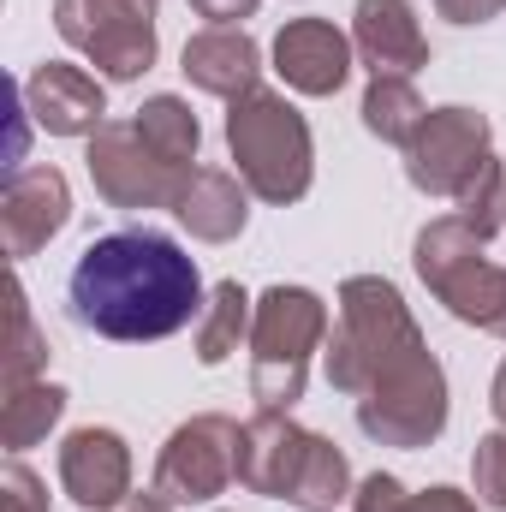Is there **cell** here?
Wrapping results in <instances>:
<instances>
[{"label":"cell","mask_w":506,"mask_h":512,"mask_svg":"<svg viewBox=\"0 0 506 512\" xmlns=\"http://www.w3.org/2000/svg\"><path fill=\"white\" fill-rule=\"evenodd\" d=\"M328 382L358 399V429L376 447H429L447 429V376L429 358L405 298L381 274L340 286Z\"/></svg>","instance_id":"obj_1"},{"label":"cell","mask_w":506,"mask_h":512,"mask_svg":"<svg viewBox=\"0 0 506 512\" xmlns=\"http://www.w3.org/2000/svg\"><path fill=\"white\" fill-rule=\"evenodd\" d=\"M66 298L90 334L120 340V346L167 340V334L191 328L209 304L197 262L155 227H126V233L90 239L66 280Z\"/></svg>","instance_id":"obj_2"},{"label":"cell","mask_w":506,"mask_h":512,"mask_svg":"<svg viewBox=\"0 0 506 512\" xmlns=\"http://www.w3.org/2000/svg\"><path fill=\"white\" fill-rule=\"evenodd\" d=\"M227 149L239 161V179L262 203H298L316 179V143L304 114L280 90H251L227 108Z\"/></svg>","instance_id":"obj_3"},{"label":"cell","mask_w":506,"mask_h":512,"mask_svg":"<svg viewBox=\"0 0 506 512\" xmlns=\"http://www.w3.org/2000/svg\"><path fill=\"white\" fill-rule=\"evenodd\" d=\"M328 340V304L310 286H268L251 316V393L292 411L310 382V352Z\"/></svg>","instance_id":"obj_4"},{"label":"cell","mask_w":506,"mask_h":512,"mask_svg":"<svg viewBox=\"0 0 506 512\" xmlns=\"http://www.w3.org/2000/svg\"><path fill=\"white\" fill-rule=\"evenodd\" d=\"M411 262H417V280L471 328L506 340V268H495L483 256V239L459 221V215H441L417 233L411 245Z\"/></svg>","instance_id":"obj_5"},{"label":"cell","mask_w":506,"mask_h":512,"mask_svg":"<svg viewBox=\"0 0 506 512\" xmlns=\"http://www.w3.org/2000/svg\"><path fill=\"white\" fill-rule=\"evenodd\" d=\"M54 30L114 84L155 66V0H54Z\"/></svg>","instance_id":"obj_6"},{"label":"cell","mask_w":506,"mask_h":512,"mask_svg":"<svg viewBox=\"0 0 506 512\" xmlns=\"http://www.w3.org/2000/svg\"><path fill=\"white\" fill-rule=\"evenodd\" d=\"M239 447H245V423H233L221 411H203V417H191V423H179L167 435L149 489L167 507H203V501H215V495L233 489Z\"/></svg>","instance_id":"obj_7"},{"label":"cell","mask_w":506,"mask_h":512,"mask_svg":"<svg viewBox=\"0 0 506 512\" xmlns=\"http://www.w3.org/2000/svg\"><path fill=\"white\" fill-rule=\"evenodd\" d=\"M84 167H90V185H96V197H102L108 209H173L179 191H185V179H191V173L167 167V161L137 137L131 120H108V126L96 131Z\"/></svg>","instance_id":"obj_8"},{"label":"cell","mask_w":506,"mask_h":512,"mask_svg":"<svg viewBox=\"0 0 506 512\" xmlns=\"http://www.w3.org/2000/svg\"><path fill=\"white\" fill-rule=\"evenodd\" d=\"M495 126L477 108H429V120L405 143V173L423 197H459L465 179L495 155Z\"/></svg>","instance_id":"obj_9"},{"label":"cell","mask_w":506,"mask_h":512,"mask_svg":"<svg viewBox=\"0 0 506 512\" xmlns=\"http://www.w3.org/2000/svg\"><path fill=\"white\" fill-rule=\"evenodd\" d=\"M72 221V185L60 167H12L6 191H0V239L6 256L24 262L36 256L60 227Z\"/></svg>","instance_id":"obj_10"},{"label":"cell","mask_w":506,"mask_h":512,"mask_svg":"<svg viewBox=\"0 0 506 512\" xmlns=\"http://www.w3.org/2000/svg\"><path fill=\"white\" fill-rule=\"evenodd\" d=\"M18 90H24V114L48 131V137H96V131L108 126L102 120L108 114V96H102V84L84 66L42 60Z\"/></svg>","instance_id":"obj_11"},{"label":"cell","mask_w":506,"mask_h":512,"mask_svg":"<svg viewBox=\"0 0 506 512\" xmlns=\"http://www.w3.org/2000/svg\"><path fill=\"white\" fill-rule=\"evenodd\" d=\"M60 489L90 512H114L131 501V447L114 429H72L60 441Z\"/></svg>","instance_id":"obj_12"},{"label":"cell","mask_w":506,"mask_h":512,"mask_svg":"<svg viewBox=\"0 0 506 512\" xmlns=\"http://www.w3.org/2000/svg\"><path fill=\"white\" fill-rule=\"evenodd\" d=\"M352 54H358L352 36L334 30L328 18H292L274 36V72L298 96H334L352 78Z\"/></svg>","instance_id":"obj_13"},{"label":"cell","mask_w":506,"mask_h":512,"mask_svg":"<svg viewBox=\"0 0 506 512\" xmlns=\"http://www.w3.org/2000/svg\"><path fill=\"white\" fill-rule=\"evenodd\" d=\"M304 453H310V429H298L292 411L262 405L251 423H245L239 483H245L251 495H268V501H292V483H298V471H304Z\"/></svg>","instance_id":"obj_14"},{"label":"cell","mask_w":506,"mask_h":512,"mask_svg":"<svg viewBox=\"0 0 506 512\" xmlns=\"http://www.w3.org/2000/svg\"><path fill=\"white\" fill-rule=\"evenodd\" d=\"M352 48L370 66V78H411L429 66V36H423L411 0H358Z\"/></svg>","instance_id":"obj_15"},{"label":"cell","mask_w":506,"mask_h":512,"mask_svg":"<svg viewBox=\"0 0 506 512\" xmlns=\"http://www.w3.org/2000/svg\"><path fill=\"white\" fill-rule=\"evenodd\" d=\"M179 66H185L191 90L221 96V102H239V96L262 90V48H256L239 24H209V30H197V36L185 42Z\"/></svg>","instance_id":"obj_16"},{"label":"cell","mask_w":506,"mask_h":512,"mask_svg":"<svg viewBox=\"0 0 506 512\" xmlns=\"http://www.w3.org/2000/svg\"><path fill=\"white\" fill-rule=\"evenodd\" d=\"M245 197H251V185L233 179L227 167H191V179H185L173 215H179V227H185L191 239H203V245H227V239H239L245 221H251Z\"/></svg>","instance_id":"obj_17"},{"label":"cell","mask_w":506,"mask_h":512,"mask_svg":"<svg viewBox=\"0 0 506 512\" xmlns=\"http://www.w3.org/2000/svg\"><path fill=\"white\" fill-rule=\"evenodd\" d=\"M251 292L239 286V280H221L215 292H209V304H203V316H197V358L215 370V364H227L245 340H251Z\"/></svg>","instance_id":"obj_18"},{"label":"cell","mask_w":506,"mask_h":512,"mask_svg":"<svg viewBox=\"0 0 506 512\" xmlns=\"http://www.w3.org/2000/svg\"><path fill=\"white\" fill-rule=\"evenodd\" d=\"M131 126L137 137L167 161V167H179V173H191V161H197V143H203V126H197V114H191V102H179V96H149L137 114H131Z\"/></svg>","instance_id":"obj_19"},{"label":"cell","mask_w":506,"mask_h":512,"mask_svg":"<svg viewBox=\"0 0 506 512\" xmlns=\"http://www.w3.org/2000/svg\"><path fill=\"white\" fill-rule=\"evenodd\" d=\"M60 417H66V387H54V382L6 387V405H0V441H6V453H24V447L48 441V429Z\"/></svg>","instance_id":"obj_20"},{"label":"cell","mask_w":506,"mask_h":512,"mask_svg":"<svg viewBox=\"0 0 506 512\" xmlns=\"http://www.w3.org/2000/svg\"><path fill=\"white\" fill-rule=\"evenodd\" d=\"M340 501H352V465H346V453H340L328 435H310L304 471H298V483H292V507L334 512Z\"/></svg>","instance_id":"obj_21"},{"label":"cell","mask_w":506,"mask_h":512,"mask_svg":"<svg viewBox=\"0 0 506 512\" xmlns=\"http://www.w3.org/2000/svg\"><path fill=\"white\" fill-rule=\"evenodd\" d=\"M423 120H429V108L411 90V78H370V90H364V126H370V137L405 149Z\"/></svg>","instance_id":"obj_22"},{"label":"cell","mask_w":506,"mask_h":512,"mask_svg":"<svg viewBox=\"0 0 506 512\" xmlns=\"http://www.w3.org/2000/svg\"><path fill=\"white\" fill-rule=\"evenodd\" d=\"M453 203H459V221H465V227L489 245V239L506 227V161H495V155H489V161L465 179V191H459Z\"/></svg>","instance_id":"obj_23"},{"label":"cell","mask_w":506,"mask_h":512,"mask_svg":"<svg viewBox=\"0 0 506 512\" xmlns=\"http://www.w3.org/2000/svg\"><path fill=\"white\" fill-rule=\"evenodd\" d=\"M12 340H6V387H30L42 382V370H48V340L36 334V316H30V298H24V286L12 280Z\"/></svg>","instance_id":"obj_24"},{"label":"cell","mask_w":506,"mask_h":512,"mask_svg":"<svg viewBox=\"0 0 506 512\" xmlns=\"http://www.w3.org/2000/svg\"><path fill=\"white\" fill-rule=\"evenodd\" d=\"M471 477H477V501H483V507H506V429H495V435L477 441Z\"/></svg>","instance_id":"obj_25"},{"label":"cell","mask_w":506,"mask_h":512,"mask_svg":"<svg viewBox=\"0 0 506 512\" xmlns=\"http://www.w3.org/2000/svg\"><path fill=\"white\" fill-rule=\"evenodd\" d=\"M0 512H48V495H42V477L30 465H6L0 471Z\"/></svg>","instance_id":"obj_26"},{"label":"cell","mask_w":506,"mask_h":512,"mask_svg":"<svg viewBox=\"0 0 506 512\" xmlns=\"http://www.w3.org/2000/svg\"><path fill=\"white\" fill-rule=\"evenodd\" d=\"M405 501V489H399V477H387V471H370L358 489H352V512H399Z\"/></svg>","instance_id":"obj_27"},{"label":"cell","mask_w":506,"mask_h":512,"mask_svg":"<svg viewBox=\"0 0 506 512\" xmlns=\"http://www.w3.org/2000/svg\"><path fill=\"white\" fill-rule=\"evenodd\" d=\"M399 512H477V501L459 489H423V495H405Z\"/></svg>","instance_id":"obj_28"},{"label":"cell","mask_w":506,"mask_h":512,"mask_svg":"<svg viewBox=\"0 0 506 512\" xmlns=\"http://www.w3.org/2000/svg\"><path fill=\"white\" fill-rule=\"evenodd\" d=\"M435 12L447 24H489V18L506 12V0H435Z\"/></svg>","instance_id":"obj_29"},{"label":"cell","mask_w":506,"mask_h":512,"mask_svg":"<svg viewBox=\"0 0 506 512\" xmlns=\"http://www.w3.org/2000/svg\"><path fill=\"white\" fill-rule=\"evenodd\" d=\"M191 12L209 18V24H239V18L256 12V0H191Z\"/></svg>","instance_id":"obj_30"},{"label":"cell","mask_w":506,"mask_h":512,"mask_svg":"<svg viewBox=\"0 0 506 512\" xmlns=\"http://www.w3.org/2000/svg\"><path fill=\"white\" fill-rule=\"evenodd\" d=\"M114 512H173V507H167V501H161V495L149 489V495H131L126 507H114Z\"/></svg>","instance_id":"obj_31"},{"label":"cell","mask_w":506,"mask_h":512,"mask_svg":"<svg viewBox=\"0 0 506 512\" xmlns=\"http://www.w3.org/2000/svg\"><path fill=\"white\" fill-rule=\"evenodd\" d=\"M489 405H495V423L506 429V364L495 370V387H489Z\"/></svg>","instance_id":"obj_32"}]
</instances>
